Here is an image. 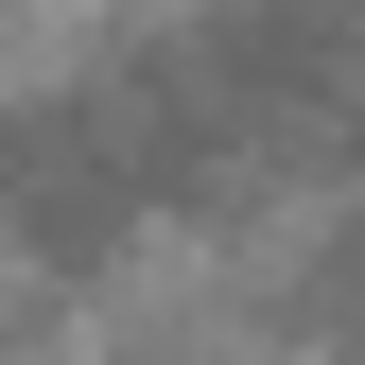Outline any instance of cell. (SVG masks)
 I'll return each mask as SVG.
<instances>
[{"instance_id": "obj_1", "label": "cell", "mask_w": 365, "mask_h": 365, "mask_svg": "<svg viewBox=\"0 0 365 365\" xmlns=\"http://www.w3.org/2000/svg\"><path fill=\"white\" fill-rule=\"evenodd\" d=\"M192 192V174L157 157V122H140V87H53V105H0V244H35V261H122L140 226Z\"/></svg>"}]
</instances>
